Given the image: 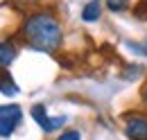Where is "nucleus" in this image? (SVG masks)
I'll list each match as a JSON object with an SVG mask.
<instances>
[{
  "mask_svg": "<svg viewBox=\"0 0 147 140\" xmlns=\"http://www.w3.org/2000/svg\"><path fill=\"white\" fill-rule=\"evenodd\" d=\"M143 100H145V104H147V90H145V97H143Z\"/></svg>",
  "mask_w": 147,
  "mask_h": 140,
  "instance_id": "12",
  "label": "nucleus"
},
{
  "mask_svg": "<svg viewBox=\"0 0 147 140\" xmlns=\"http://www.w3.org/2000/svg\"><path fill=\"white\" fill-rule=\"evenodd\" d=\"M32 118H34V120H36L41 127H43V124L48 122V115H45V106H43V104L32 106Z\"/></svg>",
  "mask_w": 147,
  "mask_h": 140,
  "instance_id": "7",
  "label": "nucleus"
},
{
  "mask_svg": "<svg viewBox=\"0 0 147 140\" xmlns=\"http://www.w3.org/2000/svg\"><path fill=\"white\" fill-rule=\"evenodd\" d=\"M134 14L138 18H143V20H147V0H140V2H138V7L134 9Z\"/></svg>",
  "mask_w": 147,
  "mask_h": 140,
  "instance_id": "10",
  "label": "nucleus"
},
{
  "mask_svg": "<svg viewBox=\"0 0 147 140\" xmlns=\"http://www.w3.org/2000/svg\"><path fill=\"white\" fill-rule=\"evenodd\" d=\"M57 140H79V131H66V133H61Z\"/></svg>",
  "mask_w": 147,
  "mask_h": 140,
  "instance_id": "11",
  "label": "nucleus"
},
{
  "mask_svg": "<svg viewBox=\"0 0 147 140\" xmlns=\"http://www.w3.org/2000/svg\"><path fill=\"white\" fill-rule=\"evenodd\" d=\"M107 7L111 11H125L129 7V0H107Z\"/></svg>",
  "mask_w": 147,
  "mask_h": 140,
  "instance_id": "8",
  "label": "nucleus"
},
{
  "mask_svg": "<svg viewBox=\"0 0 147 140\" xmlns=\"http://www.w3.org/2000/svg\"><path fill=\"white\" fill-rule=\"evenodd\" d=\"M100 11H102V7H100V0H91V2L84 7V11H82V20L93 23V20H97V18H100Z\"/></svg>",
  "mask_w": 147,
  "mask_h": 140,
  "instance_id": "5",
  "label": "nucleus"
},
{
  "mask_svg": "<svg viewBox=\"0 0 147 140\" xmlns=\"http://www.w3.org/2000/svg\"><path fill=\"white\" fill-rule=\"evenodd\" d=\"M23 36L27 38L32 48L43 50V52H52L61 45V27L57 18H52L50 14L30 16L23 25Z\"/></svg>",
  "mask_w": 147,
  "mask_h": 140,
  "instance_id": "1",
  "label": "nucleus"
},
{
  "mask_svg": "<svg viewBox=\"0 0 147 140\" xmlns=\"http://www.w3.org/2000/svg\"><path fill=\"white\" fill-rule=\"evenodd\" d=\"M127 136L131 140H147V118H129L127 120Z\"/></svg>",
  "mask_w": 147,
  "mask_h": 140,
  "instance_id": "3",
  "label": "nucleus"
},
{
  "mask_svg": "<svg viewBox=\"0 0 147 140\" xmlns=\"http://www.w3.org/2000/svg\"><path fill=\"white\" fill-rule=\"evenodd\" d=\"M63 122H66V118H63V115H59V118H55V120H50V118H48V122L43 124V131H48V133H50V131H55L57 127H61Z\"/></svg>",
  "mask_w": 147,
  "mask_h": 140,
  "instance_id": "9",
  "label": "nucleus"
},
{
  "mask_svg": "<svg viewBox=\"0 0 147 140\" xmlns=\"http://www.w3.org/2000/svg\"><path fill=\"white\" fill-rule=\"evenodd\" d=\"M0 93L2 95H16L18 93V86L14 84L11 75H7V72H0Z\"/></svg>",
  "mask_w": 147,
  "mask_h": 140,
  "instance_id": "6",
  "label": "nucleus"
},
{
  "mask_svg": "<svg viewBox=\"0 0 147 140\" xmlns=\"http://www.w3.org/2000/svg\"><path fill=\"white\" fill-rule=\"evenodd\" d=\"M20 118H23V111L18 104H5L0 106V136L7 138L14 133V129L18 127Z\"/></svg>",
  "mask_w": 147,
  "mask_h": 140,
  "instance_id": "2",
  "label": "nucleus"
},
{
  "mask_svg": "<svg viewBox=\"0 0 147 140\" xmlns=\"http://www.w3.org/2000/svg\"><path fill=\"white\" fill-rule=\"evenodd\" d=\"M16 59V48L9 41H0V68H7Z\"/></svg>",
  "mask_w": 147,
  "mask_h": 140,
  "instance_id": "4",
  "label": "nucleus"
}]
</instances>
